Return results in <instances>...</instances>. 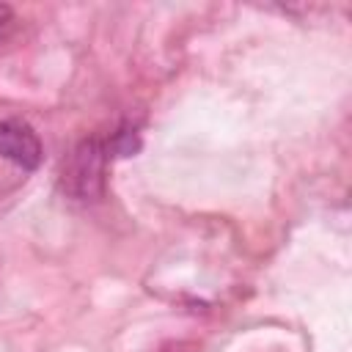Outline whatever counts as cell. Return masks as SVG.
I'll return each instance as SVG.
<instances>
[{"mask_svg":"<svg viewBox=\"0 0 352 352\" xmlns=\"http://www.w3.org/2000/svg\"><path fill=\"white\" fill-rule=\"evenodd\" d=\"M107 146L99 138H85L74 146L60 168V187L77 201H96L104 195V170H107Z\"/></svg>","mask_w":352,"mask_h":352,"instance_id":"6da1fadb","label":"cell"},{"mask_svg":"<svg viewBox=\"0 0 352 352\" xmlns=\"http://www.w3.org/2000/svg\"><path fill=\"white\" fill-rule=\"evenodd\" d=\"M0 157L19 165L22 170H36L41 165V140L25 121L3 118L0 121Z\"/></svg>","mask_w":352,"mask_h":352,"instance_id":"7a4b0ae2","label":"cell"},{"mask_svg":"<svg viewBox=\"0 0 352 352\" xmlns=\"http://www.w3.org/2000/svg\"><path fill=\"white\" fill-rule=\"evenodd\" d=\"M104 146H107V154H116V157H132V154L140 148V138H138L135 129L121 126L118 132H113V138H110Z\"/></svg>","mask_w":352,"mask_h":352,"instance_id":"3957f363","label":"cell"},{"mask_svg":"<svg viewBox=\"0 0 352 352\" xmlns=\"http://www.w3.org/2000/svg\"><path fill=\"white\" fill-rule=\"evenodd\" d=\"M14 16V11H11V6H6V3H0V25H6L8 19Z\"/></svg>","mask_w":352,"mask_h":352,"instance_id":"277c9868","label":"cell"}]
</instances>
